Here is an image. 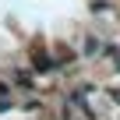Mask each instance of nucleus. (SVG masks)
<instances>
[{
    "mask_svg": "<svg viewBox=\"0 0 120 120\" xmlns=\"http://www.w3.org/2000/svg\"><path fill=\"white\" fill-rule=\"evenodd\" d=\"M7 92H11V85H7V81H0V99H7Z\"/></svg>",
    "mask_w": 120,
    "mask_h": 120,
    "instance_id": "nucleus-1",
    "label": "nucleus"
}]
</instances>
